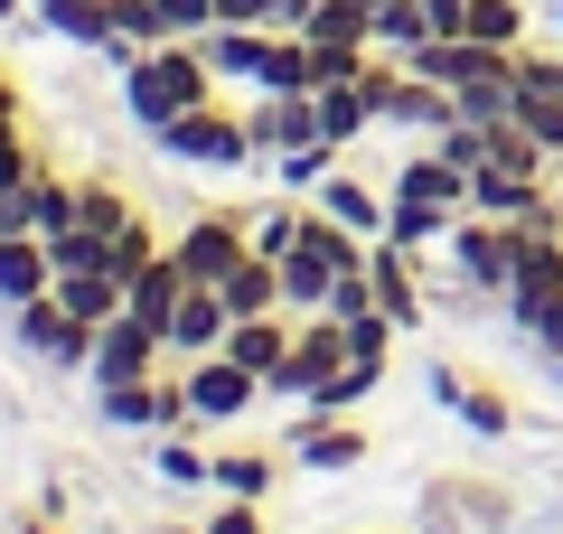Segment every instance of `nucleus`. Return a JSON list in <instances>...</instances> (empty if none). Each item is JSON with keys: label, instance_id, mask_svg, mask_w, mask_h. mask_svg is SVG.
<instances>
[{"label": "nucleus", "instance_id": "f257e3e1", "mask_svg": "<svg viewBox=\"0 0 563 534\" xmlns=\"http://www.w3.org/2000/svg\"><path fill=\"white\" fill-rule=\"evenodd\" d=\"M188 103H217V66H207V47H198V38L141 47V57L122 66V113H132L141 132H161V122H179Z\"/></svg>", "mask_w": 563, "mask_h": 534}, {"label": "nucleus", "instance_id": "f03ea898", "mask_svg": "<svg viewBox=\"0 0 563 534\" xmlns=\"http://www.w3.org/2000/svg\"><path fill=\"white\" fill-rule=\"evenodd\" d=\"M339 272H366V235H347L329 207H310L301 244L282 254V310H291V319L329 310V281H339Z\"/></svg>", "mask_w": 563, "mask_h": 534}, {"label": "nucleus", "instance_id": "7ed1b4c3", "mask_svg": "<svg viewBox=\"0 0 563 534\" xmlns=\"http://www.w3.org/2000/svg\"><path fill=\"white\" fill-rule=\"evenodd\" d=\"M151 141H161L169 159H198V169H273V159L254 151V122H244L225 94H217V103H188V113L161 122Z\"/></svg>", "mask_w": 563, "mask_h": 534}, {"label": "nucleus", "instance_id": "20e7f679", "mask_svg": "<svg viewBox=\"0 0 563 534\" xmlns=\"http://www.w3.org/2000/svg\"><path fill=\"white\" fill-rule=\"evenodd\" d=\"M95 422L103 432H198V413H188V376H132V385H95Z\"/></svg>", "mask_w": 563, "mask_h": 534}, {"label": "nucleus", "instance_id": "39448f33", "mask_svg": "<svg viewBox=\"0 0 563 534\" xmlns=\"http://www.w3.org/2000/svg\"><path fill=\"white\" fill-rule=\"evenodd\" d=\"M339 366H347V329H339L329 310H310L301 329H291V356L273 366V385H263V394H282V403H310L329 376H339Z\"/></svg>", "mask_w": 563, "mask_h": 534}, {"label": "nucleus", "instance_id": "423d86ee", "mask_svg": "<svg viewBox=\"0 0 563 534\" xmlns=\"http://www.w3.org/2000/svg\"><path fill=\"white\" fill-rule=\"evenodd\" d=\"M10 337H20L38 366H95V329H85L76 310H66L57 291H38V300H20L10 310Z\"/></svg>", "mask_w": 563, "mask_h": 534}, {"label": "nucleus", "instance_id": "0eeeda50", "mask_svg": "<svg viewBox=\"0 0 563 534\" xmlns=\"http://www.w3.org/2000/svg\"><path fill=\"white\" fill-rule=\"evenodd\" d=\"M451 263H461V272H451V281H461V291L470 300H507V272H517V225H488V216H461V225H451Z\"/></svg>", "mask_w": 563, "mask_h": 534}, {"label": "nucleus", "instance_id": "6e6552de", "mask_svg": "<svg viewBox=\"0 0 563 534\" xmlns=\"http://www.w3.org/2000/svg\"><path fill=\"white\" fill-rule=\"evenodd\" d=\"M244 254H254V225L225 216V207H217V216H188L179 235H169V263H179L188 281H225Z\"/></svg>", "mask_w": 563, "mask_h": 534}, {"label": "nucleus", "instance_id": "1a4fd4ad", "mask_svg": "<svg viewBox=\"0 0 563 534\" xmlns=\"http://www.w3.org/2000/svg\"><path fill=\"white\" fill-rule=\"evenodd\" d=\"M161 366H169V337L151 329V319L122 310V319L95 329V366H85V376H95V385H132V376H161Z\"/></svg>", "mask_w": 563, "mask_h": 534}, {"label": "nucleus", "instance_id": "9d476101", "mask_svg": "<svg viewBox=\"0 0 563 534\" xmlns=\"http://www.w3.org/2000/svg\"><path fill=\"white\" fill-rule=\"evenodd\" d=\"M179 376H188V413L198 422H244L254 394H263V376H244L235 356H188Z\"/></svg>", "mask_w": 563, "mask_h": 534}, {"label": "nucleus", "instance_id": "9b49d317", "mask_svg": "<svg viewBox=\"0 0 563 534\" xmlns=\"http://www.w3.org/2000/svg\"><path fill=\"white\" fill-rule=\"evenodd\" d=\"M366 281H376V310L395 319L404 337H413V329H422V310H432V300H422V272H413V244L376 235V244H366Z\"/></svg>", "mask_w": 563, "mask_h": 534}, {"label": "nucleus", "instance_id": "f8f14e48", "mask_svg": "<svg viewBox=\"0 0 563 534\" xmlns=\"http://www.w3.org/2000/svg\"><path fill=\"white\" fill-rule=\"evenodd\" d=\"M536 207H554V198H544V178H526V169H498V159H479V169H470V207H461V216L526 225Z\"/></svg>", "mask_w": 563, "mask_h": 534}, {"label": "nucleus", "instance_id": "ddd939ff", "mask_svg": "<svg viewBox=\"0 0 563 534\" xmlns=\"http://www.w3.org/2000/svg\"><path fill=\"white\" fill-rule=\"evenodd\" d=\"M244 122H254V151L263 159L301 151V141H329L320 132V94H254V103H244Z\"/></svg>", "mask_w": 563, "mask_h": 534}, {"label": "nucleus", "instance_id": "4468645a", "mask_svg": "<svg viewBox=\"0 0 563 534\" xmlns=\"http://www.w3.org/2000/svg\"><path fill=\"white\" fill-rule=\"evenodd\" d=\"M225 329H235V310H225V291H217V281H188V291H179V310H169V347H179V366H188V356H217L225 347Z\"/></svg>", "mask_w": 563, "mask_h": 534}, {"label": "nucleus", "instance_id": "2eb2a0df", "mask_svg": "<svg viewBox=\"0 0 563 534\" xmlns=\"http://www.w3.org/2000/svg\"><path fill=\"white\" fill-rule=\"evenodd\" d=\"M291 329H301V319H291V310H263V319H235V329H225V347H217V356H235L244 376H263V385H273V366H282V356H291Z\"/></svg>", "mask_w": 563, "mask_h": 534}, {"label": "nucleus", "instance_id": "dca6fc26", "mask_svg": "<svg viewBox=\"0 0 563 534\" xmlns=\"http://www.w3.org/2000/svg\"><path fill=\"white\" fill-rule=\"evenodd\" d=\"M291 459H301V469H357L366 459V432L357 422H339V413H310V422H291Z\"/></svg>", "mask_w": 563, "mask_h": 534}, {"label": "nucleus", "instance_id": "f3484780", "mask_svg": "<svg viewBox=\"0 0 563 534\" xmlns=\"http://www.w3.org/2000/svg\"><path fill=\"white\" fill-rule=\"evenodd\" d=\"M29 20H38L47 38H66V47H95V57H113V66H122L113 20H103V0H29Z\"/></svg>", "mask_w": 563, "mask_h": 534}, {"label": "nucleus", "instance_id": "a211bd4d", "mask_svg": "<svg viewBox=\"0 0 563 534\" xmlns=\"http://www.w3.org/2000/svg\"><path fill=\"white\" fill-rule=\"evenodd\" d=\"M310 207H329V216H339L347 235H366V244L385 235V188H366V178H347V169H329L320 188H310Z\"/></svg>", "mask_w": 563, "mask_h": 534}, {"label": "nucleus", "instance_id": "6ab92c4d", "mask_svg": "<svg viewBox=\"0 0 563 534\" xmlns=\"http://www.w3.org/2000/svg\"><path fill=\"white\" fill-rule=\"evenodd\" d=\"M254 94H320V57H310L301 29H273L263 38V85Z\"/></svg>", "mask_w": 563, "mask_h": 534}, {"label": "nucleus", "instance_id": "aec40b11", "mask_svg": "<svg viewBox=\"0 0 563 534\" xmlns=\"http://www.w3.org/2000/svg\"><path fill=\"white\" fill-rule=\"evenodd\" d=\"M57 291V263H47V235H0V300L20 310V300Z\"/></svg>", "mask_w": 563, "mask_h": 534}, {"label": "nucleus", "instance_id": "412c9836", "mask_svg": "<svg viewBox=\"0 0 563 534\" xmlns=\"http://www.w3.org/2000/svg\"><path fill=\"white\" fill-rule=\"evenodd\" d=\"M263 38H273V29H235V20H217L207 29V66H217V85H263Z\"/></svg>", "mask_w": 563, "mask_h": 534}, {"label": "nucleus", "instance_id": "4be33fe9", "mask_svg": "<svg viewBox=\"0 0 563 534\" xmlns=\"http://www.w3.org/2000/svg\"><path fill=\"white\" fill-rule=\"evenodd\" d=\"M451 113H461V103H451V85H432V76H395V94H385V113H376V122H404V132H442Z\"/></svg>", "mask_w": 563, "mask_h": 534}, {"label": "nucleus", "instance_id": "5701e85b", "mask_svg": "<svg viewBox=\"0 0 563 534\" xmlns=\"http://www.w3.org/2000/svg\"><path fill=\"white\" fill-rule=\"evenodd\" d=\"M376 385H385V347H347V366H339V376H329L320 394L301 403V413H357Z\"/></svg>", "mask_w": 563, "mask_h": 534}, {"label": "nucleus", "instance_id": "b1692460", "mask_svg": "<svg viewBox=\"0 0 563 534\" xmlns=\"http://www.w3.org/2000/svg\"><path fill=\"white\" fill-rule=\"evenodd\" d=\"M103 20H113L122 66H132L141 47H169V38H179V29H169V0H103Z\"/></svg>", "mask_w": 563, "mask_h": 534}, {"label": "nucleus", "instance_id": "393cba45", "mask_svg": "<svg viewBox=\"0 0 563 534\" xmlns=\"http://www.w3.org/2000/svg\"><path fill=\"white\" fill-rule=\"evenodd\" d=\"M179 291H188V272H179V263H141V272L132 281H122V310H132V319H151V329H169V310H179Z\"/></svg>", "mask_w": 563, "mask_h": 534}, {"label": "nucleus", "instance_id": "a878e982", "mask_svg": "<svg viewBox=\"0 0 563 534\" xmlns=\"http://www.w3.org/2000/svg\"><path fill=\"white\" fill-rule=\"evenodd\" d=\"M301 38L310 47H366V57H376V10H366V0H320L301 20Z\"/></svg>", "mask_w": 563, "mask_h": 534}, {"label": "nucleus", "instance_id": "bb28decb", "mask_svg": "<svg viewBox=\"0 0 563 534\" xmlns=\"http://www.w3.org/2000/svg\"><path fill=\"white\" fill-rule=\"evenodd\" d=\"M217 291H225V310H235V319H263V310H282V263L273 254H244Z\"/></svg>", "mask_w": 563, "mask_h": 534}, {"label": "nucleus", "instance_id": "cd10ccee", "mask_svg": "<svg viewBox=\"0 0 563 534\" xmlns=\"http://www.w3.org/2000/svg\"><path fill=\"white\" fill-rule=\"evenodd\" d=\"M320 132L339 141V151L376 132V103H366V85H357V76H347V85H320Z\"/></svg>", "mask_w": 563, "mask_h": 534}, {"label": "nucleus", "instance_id": "c85d7f7f", "mask_svg": "<svg viewBox=\"0 0 563 534\" xmlns=\"http://www.w3.org/2000/svg\"><path fill=\"white\" fill-rule=\"evenodd\" d=\"M57 300L85 319V329H103V319H122V281L113 272H57Z\"/></svg>", "mask_w": 563, "mask_h": 534}, {"label": "nucleus", "instance_id": "c756f323", "mask_svg": "<svg viewBox=\"0 0 563 534\" xmlns=\"http://www.w3.org/2000/svg\"><path fill=\"white\" fill-rule=\"evenodd\" d=\"M451 225H461V216H442V207H422V198H395V188H385V235H395V244H413V254H422V244H442Z\"/></svg>", "mask_w": 563, "mask_h": 534}, {"label": "nucleus", "instance_id": "7c9ffc66", "mask_svg": "<svg viewBox=\"0 0 563 534\" xmlns=\"http://www.w3.org/2000/svg\"><path fill=\"white\" fill-rule=\"evenodd\" d=\"M207 488L217 497H273V450H217Z\"/></svg>", "mask_w": 563, "mask_h": 534}, {"label": "nucleus", "instance_id": "2f4dec72", "mask_svg": "<svg viewBox=\"0 0 563 534\" xmlns=\"http://www.w3.org/2000/svg\"><path fill=\"white\" fill-rule=\"evenodd\" d=\"M244 225H254V254H291V244H301V225H310V198H282V207H254V216H244Z\"/></svg>", "mask_w": 563, "mask_h": 534}, {"label": "nucleus", "instance_id": "473e14b6", "mask_svg": "<svg viewBox=\"0 0 563 534\" xmlns=\"http://www.w3.org/2000/svg\"><path fill=\"white\" fill-rule=\"evenodd\" d=\"M526 20H536L526 0H470V38L479 47H526Z\"/></svg>", "mask_w": 563, "mask_h": 534}, {"label": "nucleus", "instance_id": "72a5a7b5", "mask_svg": "<svg viewBox=\"0 0 563 534\" xmlns=\"http://www.w3.org/2000/svg\"><path fill=\"white\" fill-rule=\"evenodd\" d=\"M76 225H95V235H122V225H132V198H122L113 178H76Z\"/></svg>", "mask_w": 563, "mask_h": 534}, {"label": "nucleus", "instance_id": "f704fd0d", "mask_svg": "<svg viewBox=\"0 0 563 534\" xmlns=\"http://www.w3.org/2000/svg\"><path fill=\"white\" fill-rule=\"evenodd\" d=\"M151 469H161L169 488H207V469H217V459H207L188 432H161V441H151Z\"/></svg>", "mask_w": 563, "mask_h": 534}, {"label": "nucleus", "instance_id": "c9c22d12", "mask_svg": "<svg viewBox=\"0 0 563 534\" xmlns=\"http://www.w3.org/2000/svg\"><path fill=\"white\" fill-rule=\"evenodd\" d=\"M329 169H339V141H301V151H282V159H273V178L291 188V198H310Z\"/></svg>", "mask_w": 563, "mask_h": 534}, {"label": "nucleus", "instance_id": "e433bc0d", "mask_svg": "<svg viewBox=\"0 0 563 534\" xmlns=\"http://www.w3.org/2000/svg\"><path fill=\"white\" fill-rule=\"evenodd\" d=\"M451 413H461V422H470V432H479V441L517 432V403H507L498 385H461V403H451Z\"/></svg>", "mask_w": 563, "mask_h": 534}, {"label": "nucleus", "instance_id": "4c0bfd02", "mask_svg": "<svg viewBox=\"0 0 563 534\" xmlns=\"http://www.w3.org/2000/svg\"><path fill=\"white\" fill-rule=\"evenodd\" d=\"M29 207H38V235H57V225H76V178L38 169V178H29Z\"/></svg>", "mask_w": 563, "mask_h": 534}, {"label": "nucleus", "instance_id": "58836bf2", "mask_svg": "<svg viewBox=\"0 0 563 534\" xmlns=\"http://www.w3.org/2000/svg\"><path fill=\"white\" fill-rule=\"evenodd\" d=\"M161 254H169V235H161V225H141V216H132V225L113 235V281H132L141 263H161Z\"/></svg>", "mask_w": 563, "mask_h": 534}, {"label": "nucleus", "instance_id": "ea45409f", "mask_svg": "<svg viewBox=\"0 0 563 534\" xmlns=\"http://www.w3.org/2000/svg\"><path fill=\"white\" fill-rule=\"evenodd\" d=\"M207 534H273V525H263V497H225V507H207Z\"/></svg>", "mask_w": 563, "mask_h": 534}, {"label": "nucleus", "instance_id": "a19ab883", "mask_svg": "<svg viewBox=\"0 0 563 534\" xmlns=\"http://www.w3.org/2000/svg\"><path fill=\"white\" fill-rule=\"evenodd\" d=\"M29 178H38V151H29L20 132H0V198H10V188H29Z\"/></svg>", "mask_w": 563, "mask_h": 534}, {"label": "nucleus", "instance_id": "79ce46f5", "mask_svg": "<svg viewBox=\"0 0 563 534\" xmlns=\"http://www.w3.org/2000/svg\"><path fill=\"white\" fill-rule=\"evenodd\" d=\"M0 235H38V207H29V188H10V198H0Z\"/></svg>", "mask_w": 563, "mask_h": 534}, {"label": "nucleus", "instance_id": "37998d69", "mask_svg": "<svg viewBox=\"0 0 563 534\" xmlns=\"http://www.w3.org/2000/svg\"><path fill=\"white\" fill-rule=\"evenodd\" d=\"M526 337H536V347H544V366H554V356H563V300H554V310H544Z\"/></svg>", "mask_w": 563, "mask_h": 534}, {"label": "nucleus", "instance_id": "c03bdc74", "mask_svg": "<svg viewBox=\"0 0 563 534\" xmlns=\"http://www.w3.org/2000/svg\"><path fill=\"white\" fill-rule=\"evenodd\" d=\"M310 10H320V0H263V29H301Z\"/></svg>", "mask_w": 563, "mask_h": 534}, {"label": "nucleus", "instance_id": "a18cd8bd", "mask_svg": "<svg viewBox=\"0 0 563 534\" xmlns=\"http://www.w3.org/2000/svg\"><path fill=\"white\" fill-rule=\"evenodd\" d=\"M217 20H235V29H263V0H217Z\"/></svg>", "mask_w": 563, "mask_h": 534}, {"label": "nucleus", "instance_id": "49530a36", "mask_svg": "<svg viewBox=\"0 0 563 534\" xmlns=\"http://www.w3.org/2000/svg\"><path fill=\"white\" fill-rule=\"evenodd\" d=\"M20 534H57V515H29V525H20Z\"/></svg>", "mask_w": 563, "mask_h": 534}, {"label": "nucleus", "instance_id": "de8ad7c7", "mask_svg": "<svg viewBox=\"0 0 563 534\" xmlns=\"http://www.w3.org/2000/svg\"><path fill=\"white\" fill-rule=\"evenodd\" d=\"M544 10H554V38H563V0H544Z\"/></svg>", "mask_w": 563, "mask_h": 534}, {"label": "nucleus", "instance_id": "09e8293b", "mask_svg": "<svg viewBox=\"0 0 563 534\" xmlns=\"http://www.w3.org/2000/svg\"><path fill=\"white\" fill-rule=\"evenodd\" d=\"M161 534H207V525H161Z\"/></svg>", "mask_w": 563, "mask_h": 534}, {"label": "nucleus", "instance_id": "8fccbe9b", "mask_svg": "<svg viewBox=\"0 0 563 534\" xmlns=\"http://www.w3.org/2000/svg\"><path fill=\"white\" fill-rule=\"evenodd\" d=\"M0 20H20V0H0Z\"/></svg>", "mask_w": 563, "mask_h": 534}, {"label": "nucleus", "instance_id": "3c124183", "mask_svg": "<svg viewBox=\"0 0 563 534\" xmlns=\"http://www.w3.org/2000/svg\"><path fill=\"white\" fill-rule=\"evenodd\" d=\"M554 394H563V356H554Z\"/></svg>", "mask_w": 563, "mask_h": 534}]
</instances>
